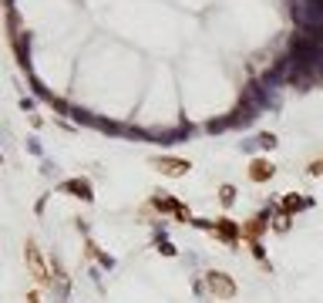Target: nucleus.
Masks as SVG:
<instances>
[{
	"label": "nucleus",
	"instance_id": "nucleus-1",
	"mask_svg": "<svg viewBox=\"0 0 323 303\" xmlns=\"http://www.w3.org/2000/svg\"><path fill=\"white\" fill-rule=\"evenodd\" d=\"M205 286H209V293L216 296V300H233L236 296V283L229 280L226 273H219V269L205 273Z\"/></svg>",
	"mask_w": 323,
	"mask_h": 303
},
{
	"label": "nucleus",
	"instance_id": "nucleus-2",
	"mask_svg": "<svg viewBox=\"0 0 323 303\" xmlns=\"http://www.w3.org/2000/svg\"><path fill=\"white\" fill-rule=\"evenodd\" d=\"M152 165L162 172V175H172V179H178V175H185L189 172V162L185 158H152Z\"/></svg>",
	"mask_w": 323,
	"mask_h": 303
},
{
	"label": "nucleus",
	"instance_id": "nucleus-3",
	"mask_svg": "<svg viewBox=\"0 0 323 303\" xmlns=\"http://www.w3.org/2000/svg\"><path fill=\"white\" fill-rule=\"evenodd\" d=\"M273 172H276V168H273V162L256 158V162H253V168H249V179H253V182H266V179H273Z\"/></svg>",
	"mask_w": 323,
	"mask_h": 303
},
{
	"label": "nucleus",
	"instance_id": "nucleus-4",
	"mask_svg": "<svg viewBox=\"0 0 323 303\" xmlns=\"http://www.w3.org/2000/svg\"><path fill=\"white\" fill-rule=\"evenodd\" d=\"M27 263H31L34 276L44 283V280H47V273H44V263H41V256H37V246H34V243H27Z\"/></svg>",
	"mask_w": 323,
	"mask_h": 303
},
{
	"label": "nucleus",
	"instance_id": "nucleus-5",
	"mask_svg": "<svg viewBox=\"0 0 323 303\" xmlns=\"http://www.w3.org/2000/svg\"><path fill=\"white\" fill-rule=\"evenodd\" d=\"M212 229H216V233L223 236V239H229V243H233L236 236L243 233V229H239V226H236V223H233V219H219V223L212 226Z\"/></svg>",
	"mask_w": 323,
	"mask_h": 303
},
{
	"label": "nucleus",
	"instance_id": "nucleus-6",
	"mask_svg": "<svg viewBox=\"0 0 323 303\" xmlns=\"http://www.w3.org/2000/svg\"><path fill=\"white\" fill-rule=\"evenodd\" d=\"M64 189H67V192H78V195H81L84 202H91V199H94V195H91V185H88V182H81V179L64 182Z\"/></svg>",
	"mask_w": 323,
	"mask_h": 303
},
{
	"label": "nucleus",
	"instance_id": "nucleus-7",
	"mask_svg": "<svg viewBox=\"0 0 323 303\" xmlns=\"http://www.w3.org/2000/svg\"><path fill=\"white\" fill-rule=\"evenodd\" d=\"M219 199H223V206H233V202H236V189H233V185H223V189H219Z\"/></svg>",
	"mask_w": 323,
	"mask_h": 303
},
{
	"label": "nucleus",
	"instance_id": "nucleus-8",
	"mask_svg": "<svg viewBox=\"0 0 323 303\" xmlns=\"http://www.w3.org/2000/svg\"><path fill=\"white\" fill-rule=\"evenodd\" d=\"M259 233H263V219H253V223L243 229V236H259Z\"/></svg>",
	"mask_w": 323,
	"mask_h": 303
},
{
	"label": "nucleus",
	"instance_id": "nucleus-9",
	"mask_svg": "<svg viewBox=\"0 0 323 303\" xmlns=\"http://www.w3.org/2000/svg\"><path fill=\"white\" fill-rule=\"evenodd\" d=\"M283 206H286V213H293V209H303V206H310V202H306V199H293V195H290Z\"/></svg>",
	"mask_w": 323,
	"mask_h": 303
},
{
	"label": "nucleus",
	"instance_id": "nucleus-10",
	"mask_svg": "<svg viewBox=\"0 0 323 303\" xmlns=\"http://www.w3.org/2000/svg\"><path fill=\"white\" fill-rule=\"evenodd\" d=\"M256 145H263V148H273V145H276V135H259V138H256Z\"/></svg>",
	"mask_w": 323,
	"mask_h": 303
},
{
	"label": "nucleus",
	"instance_id": "nucleus-11",
	"mask_svg": "<svg viewBox=\"0 0 323 303\" xmlns=\"http://www.w3.org/2000/svg\"><path fill=\"white\" fill-rule=\"evenodd\" d=\"M310 175H323V162H313V165H310Z\"/></svg>",
	"mask_w": 323,
	"mask_h": 303
}]
</instances>
